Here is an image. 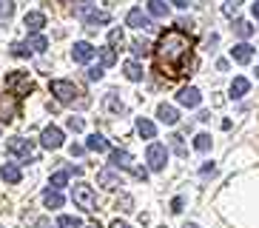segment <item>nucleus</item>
Returning <instances> with one entry per match:
<instances>
[{"instance_id":"f257e3e1","label":"nucleus","mask_w":259,"mask_h":228,"mask_svg":"<svg viewBox=\"0 0 259 228\" xmlns=\"http://www.w3.org/2000/svg\"><path fill=\"white\" fill-rule=\"evenodd\" d=\"M194 54V37L185 34L183 29H165L154 46V66L165 77H180Z\"/></svg>"},{"instance_id":"3c124183","label":"nucleus","mask_w":259,"mask_h":228,"mask_svg":"<svg viewBox=\"0 0 259 228\" xmlns=\"http://www.w3.org/2000/svg\"><path fill=\"white\" fill-rule=\"evenodd\" d=\"M185 228H199V225H197V222H188V225H185Z\"/></svg>"},{"instance_id":"8fccbe9b","label":"nucleus","mask_w":259,"mask_h":228,"mask_svg":"<svg viewBox=\"0 0 259 228\" xmlns=\"http://www.w3.org/2000/svg\"><path fill=\"white\" fill-rule=\"evenodd\" d=\"M80 228H100V222H92V225H80Z\"/></svg>"},{"instance_id":"a18cd8bd","label":"nucleus","mask_w":259,"mask_h":228,"mask_svg":"<svg viewBox=\"0 0 259 228\" xmlns=\"http://www.w3.org/2000/svg\"><path fill=\"white\" fill-rule=\"evenodd\" d=\"M171 3H174V6H180V9H188L191 6V0H171Z\"/></svg>"},{"instance_id":"6ab92c4d","label":"nucleus","mask_w":259,"mask_h":228,"mask_svg":"<svg viewBox=\"0 0 259 228\" xmlns=\"http://www.w3.org/2000/svg\"><path fill=\"white\" fill-rule=\"evenodd\" d=\"M103 106H106V111H108V114H114V117L125 114V103H122V100H117V94H114V91L103 97Z\"/></svg>"},{"instance_id":"0eeeda50","label":"nucleus","mask_w":259,"mask_h":228,"mask_svg":"<svg viewBox=\"0 0 259 228\" xmlns=\"http://www.w3.org/2000/svg\"><path fill=\"white\" fill-rule=\"evenodd\" d=\"M6 151L12 154V157L31 160L34 157V145H31V140H26V137H12V140L6 143Z\"/></svg>"},{"instance_id":"72a5a7b5","label":"nucleus","mask_w":259,"mask_h":228,"mask_svg":"<svg viewBox=\"0 0 259 228\" xmlns=\"http://www.w3.org/2000/svg\"><path fill=\"white\" fill-rule=\"evenodd\" d=\"M168 140H171V148H174V151L180 154V157H188V148H185L183 137H180V134H174V137H168Z\"/></svg>"},{"instance_id":"864d4df0","label":"nucleus","mask_w":259,"mask_h":228,"mask_svg":"<svg viewBox=\"0 0 259 228\" xmlns=\"http://www.w3.org/2000/svg\"><path fill=\"white\" fill-rule=\"evenodd\" d=\"M256 77H259V66H256Z\"/></svg>"},{"instance_id":"f03ea898","label":"nucleus","mask_w":259,"mask_h":228,"mask_svg":"<svg viewBox=\"0 0 259 228\" xmlns=\"http://www.w3.org/2000/svg\"><path fill=\"white\" fill-rule=\"evenodd\" d=\"M74 17L77 20H83L89 29H97V26H106L108 20H111V15L108 12H100V9H94L92 3H85V0H77L74 6Z\"/></svg>"},{"instance_id":"473e14b6","label":"nucleus","mask_w":259,"mask_h":228,"mask_svg":"<svg viewBox=\"0 0 259 228\" xmlns=\"http://www.w3.org/2000/svg\"><path fill=\"white\" fill-rule=\"evenodd\" d=\"M211 134H197L194 137V148H197V151H211Z\"/></svg>"},{"instance_id":"aec40b11","label":"nucleus","mask_w":259,"mask_h":228,"mask_svg":"<svg viewBox=\"0 0 259 228\" xmlns=\"http://www.w3.org/2000/svg\"><path fill=\"white\" fill-rule=\"evenodd\" d=\"M248 91H251V80H248V77H234V83H231V97L242 100Z\"/></svg>"},{"instance_id":"bb28decb","label":"nucleus","mask_w":259,"mask_h":228,"mask_svg":"<svg viewBox=\"0 0 259 228\" xmlns=\"http://www.w3.org/2000/svg\"><path fill=\"white\" fill-rule=\"evenodd\" d=\"M234 34H236V37H242V40H248L253 34V26L248 20H236L234 23Z\"/></svg>"},{"instance_id":"ddd939ff","label":"nucleus","mask_w":259,"mask_h":228,"mask_svg":"<svg viewBox=\"0 0 259 228\" xmlns=\"http://www.w3.org/2000/svg\"><path fill=\"white\" fill-rule=\"evenodd\" d=\"M97 182L103 185V188H108V191H111V188H117V185H122L114 168H100V171H97Z\"/></svg>"},{"instance_id":"cd10ccee","label":"nucleus","mask_w":259,"mask_h":228,"mask_svg":"<svg viewBox=\"0 0 259 228\" xmlns=\"http://www.w3.org/2000/svg\"><path fill=\"white\" fill-rule=\"evenodd\" d=\"M49 185H52L54 191H60L69 185V171H57V174H52V180H49Z\"/></svg>"},{"instance_id":"c85d7f7f","label":"nucleus","mask_w":259,"mask_h":228,"mask_svg":"<svg viewBox=\"0 0 259 228\" xmlns=\"http://www.w3.org/2000/svg\"><path fill=\"white\" fill-rule=\"evenodd\" d=\"M26 46H29L31 52H46V49H49V40L43 37V34H31Z\"/></svg>"},{"instance_id":"603ef678","label":"nucleus","mask_w":259,"mask_h":228,"mask_svg":"<svg viewBox=\"0 0 259 228\" xmlns=\"http://www.w3.org/2000/svg\"><path fill=\"white\" fill-rule=\"evenodd\" d=\"M57 3H74V0H57Z\"/></svg>"},{"instance_id":"58836bf2","label":"nucleus","mask_w":259,"mask_h":228,"mask_svg":"<svg viewBox=\"0 0 259 228\" xmlns=\"http://www.w3.org/2000/svg\"><path fill=\"white\" fill-rule=\"evenodd\" d=\"M183 205H185V200H183V197H174V200H171V211L180 214V211H183Z\"/></svg>"},{"instance_id":"20e7f679","label":"nucleus","mask_w":259,"mask_h":228,"mask_svg":"<svg viewBox=\"0 0 259 228\" xmlns=\"http://www.w3.org/2000/svg\"><path fill=\"white\" fill-rule=\"evenodd\" d=\"M71 200H74V205H77V208H83V211H97L94 188H92V185H85V182H77L74 188H71Z\"/></svg>"},{"instance_id":"c756f323","label":"nucleus","mask_w":259,"mask_h":228,"mask_svg":"<svg viewBox=\"0 0 259 228\" xmlns=\"http://www.w3.org/2000/svg\"><path fill=\"white\" fill-rule=\"evenodd\" d=\"M97 52H100V63H103V68L114 66V63H117V52H114V49H108V46H106V49H97Z\"/></svg>"},{"instance_id":"b1692460","label":"nucleus","mask_w":259,"mask_h":228,"mask_svg":"<svg viewBox=\"0 0 259 228\" xmlns=\"http://www.w3.org/2000/svg\"><path fill=\"white\" fill-rule=\"evenodd\" d=\"M137 131H140V137H145V140H154V137H157V126H154L148 117H140L137 120Z\"/></svg>"},{"instance_id":"09e8293b","label":"nucleus","mask_w":259,"mask_h":228,"mask_svg":"<svg viewBox=\"0 0 259 228\" xmlns=\"http://www.w3.org/2000/svg\"><path fill=\"white\" fill-rule=\"evenodd\" d=\"M111 228H131V225H125V222H120V220H114V222H111Z\"/></svg>"},{"instance_id":"39448f33","label":"nucleus","mask_w":259,"mask_h":228,"mask_svg":"<svg viewBox=\"0 0 259 228\" xmlns=\"http://www.w3.org/2000/svg\"><path fill=\"white\" fill-rule=\"evenodd\" d=\"M49 89H52V94H54L57 100H60L63 106L74 103V97L80 94V89H77V86L71 83V80H52V86H49Z\"/></svg>"},{"instance_id":"4be33fe9","label":"nucleus","mask_w":259,"mask_h":228,"mask_svg":"<svg viewBox=\"0 0 259 228\" xmlns=\"http://www.w3.org/2000/svg\"><path fill=\"white\" fill-rule=\"evenodd\" d=\"M122 71H125V77H128L131 83H140L143 80V66L137 60H125L122 63Z\"/></svg>"},{"instance_id":"2f4dec72","label":"nucleus","mask_w":259,"mask_h":228,"mask_svg":"<svg viewBox=\"0 0 259 228\" xmlns=\"http://www.w3.org/2000/svg\"><path fill=\"white\" fill-rule=\"evenodd\" d=\"M83 222H80V217H71V214H63V217H57V228H80Z\"/></svg>"},{"instance_id":"423d86ee","label":"nucleus","mask_w":259,"mask_h":228,"mask_svg":"<svg viewBox=\"0 0 259 228\" xmlns=\"http://www.w3.org/2000/svg\"><path fill=\"white\" fill-rule=\"evenodd\" d=\"M145 160H148V168L151 171H162L168 163V148L162 143H151L145 148Z\"/></svg>"},{"instance_id":"7c9ffc66","label":"nucleus","mask_w":259,"mask_h":228,"mask_svg":"<svg viewBox=\"0 0 259 228\" xmlns=\"http://www.w3.org/2000/svg\"><path fill=\"white\" fill-rule=\"evenodd\" d=\"M122 43H125V34H122V29H111V31H108V49H120Z\"/></svg>"},{"instance_id":"2eb2a0df","label":"nucleus","mask_w":259,"mask_h":228,"mask_svg":"<svg viewBox=\"0 0 259 228\" xmlns=\"http://www.w3.org/2000/svg\"><path fill=\"white\" fill-rule=\"evenodd\" d=\"M23 26L31 31V34H37V31L43 29V26H46V15H43V12H26Z\"/></svg>"},{"instance_id":"412c9836","label":"nucleus","mask_w":259,"mask_h":228,"mask_svg":"<svg viewBox=\"0 0 259 228\" xmlns=\"http://www.w3.org/2000/svg\"><path fill=\"white\" fill-rule=\"evenodd\" d=\"M108 163H111L108 168H131V163H134V157H131V154L125 151V148H122V151H111V157H108Z\"/></svg>"},{"instance_id":"ea45409f","label":"nucleus","mask_w":259,"mask_h":228,"mask_svg":"<svg viewBox=\"0 0 259 228\" xmlns=\"http://www.w3.org/2000/svg\"><path fill=\"white\" fill-rule=\"evenodd\" d=\"M69 129L71 131H83V120H80V117H69Z\"/></svg>"},{"instance_id":"4c0bfd02","label":"nucleus","mask_w":259,"mask_h":228,"mask_svg":"<svg viewBox=\"0 0 259 228\" xmlns=\"http://www.w3.org/2000/svg\"><path fill=\"white\" fill-rule=\"evenodd\" d=\"M85 74H89V80H103V66H92Z\"/></svg>"},{"instance_id":"4468645a","label":"nucleus","mask_w":259,"mask_h":228,"mask_svg":"<svg viewBox=\"0 0 259 228\" xmlns=\"http://www.w3.org/2000/svg\"><path fill=\"white\" fill-rule=\"evenodd\" d=\"M157 117H160V123H165V126H177V123H180V111H177L174 106H168V103H160V106H157Z\"/></svg>"},{"instance_id":"a878e982","label":"nucleus","mask_w":259,"mask_h":228,"mask_svg":"<svg viewBox=\"0 0 259 228\" xmlns=\"http://www.w3.org/2000/svg\"><path fill=\"white\" fill-rule=\"evenodd\" d=\"M12 15H15V0H0V26L12 20Z\"/></svg>"},{"instance_id":"7ed1b4c3","label":"nucleus","mask_w":259,"mask_h":228,"mask_svg":"<svg viewBox=\"0 0 259 228\" xmlns=\"http://www.w3.org/2000/svg\"><path fill=\"white\" fill-rule=\"evenodd\" d=\"M31 89H34V86H31V80H29V71H12V74H6V91L15 94L17 100H23Z\"/></svg>"},{"instance_id":"a211bd4d","label":"nucleus","mask_w":259,"mask_h":228,"mask_svg":"<svg viewBox=\"0 0 259 228\" xmlns=\"http://www.w3.org/2000/svg\"><path fill=\"white\" fill-rule=\"evenodd\" d=\"M0 177H3L9 185H17V182L23 180V171H20L15 163H6V166H0Z\"/></svg>"},{"instance_id":"79ce46f5","label":"nucleus","mask_w":259,"mask_h":228,"mask_svg":"<svg viewBox=\"0 0 259 228\" xmlns=\"http://www.w3.org/2000/svg\"><path fill=\"white\" fill-rule=\"evenodd\" d=\"M69 154H71V157H83V154H85V148H83V145H71V148H69Z\"/></svg>"},{"instance_id":"37998d69","label":"nucleus","mask_w":259,"mask_h":228,"mask_svg":"<svg viewBox=\"0 0 259 228\" xmlns=\"http://www.w3.org/2000/svg\"><path fill=\"white\" fill-rule=\"evenodd\" d=\"M134 177H137V180H148V168H134Z\"/></svg>"},{"instance_id":"49530a36","label":"nucleus","mask_w":259,"mask_h":228,"mask_svg":"<svg viewBox=\"0 0 259 228\" xmlns=\"http://www.w3.org/2000/svg\"><path fill=\"white\" fill-rule=\"evenodd\" d=\"M217 68L220 71H228V60H217Z\"/></svg>"},{"instance_id":"393cba45","label":"nucleus","mask_w":259,"mask_h":228,"mask_svg":"<svg viewBox=\"0 0 259 228\" xmlns=\"http://www.w3.org/2000/svg\"><path fill=\"white\" fill-rule=\"evenodd\" d=\"M43 203H46V208H63V194L60 191H54V188H46V194H43Z\"/></svg>"},{"instance_id":"f8f14e48","label":"nucleus","mask_w":259,"mask_h":228,"mask_svg":"<svg viewBox=\"0 0 259 228\" xmlns=\"http://www.w3.org/2000/svg\"><path fill=\"white\" fill-rule=\"evenodd\" d=\"M231 57H234L239 66H248V63L253 60V46L251 43H236L234 49H231Z\"/></svg>"},{"instance_id":"c9c22d12","label":"nucleus","mask_w":259,"mask_h":228,"mask_svg":"<svg viewBox=\"0 0 259 228\" xmlns=\"http://www.w3.org/2000/svg\"><path fill=\"white\" fill-rule=\"evenodd\" d=\"M12 54L15 57H31V49L26 43H12Z\"/></svg>"},{"instance_id":"1a4fd4ad","label":"nucleus","mask_w":259,"mask_h":228,"mask_svg":"<svg viewBox=\"0 0 259 228\" xmlns=\"http://www.w3.org/2000/svg\"><path fill=\"white\" fill-rule=\"evenodd\" d=\"M40 143H43V148H49V151L60 148V145H63V131L57 129V126H46L43 134H40Z\"/></svg>"},{"instance_id":"6e6552de","label":"nucleus","mask_w":259,"mask_h":228,"mask_svg":"<svg viewBox=\"0 0 259 228\" xmlns=\"http://www.w3.org/2000/svg\"><path fill=\"white\" fill-rule=\"evenodd\" d=\"M20 114V100L15 94H0V123H12Z\"/></svg>"},{"instance_id":"f704fd0d","label":"nucleus","mask_w":259,"mask_h":228,"mask_svg":"<svg viewBox=\"0 0 259 228\" xmlns=\"http://www.w3.org/2000/svg\"><path fill=\"white\" fill-rule=\"evenodd\" d=\"M148 49H151V46L145 43V40H134V43H131V54H134V57H145Z\"/></svg>"},{"instance_id":"c03bdc74","label":"nucleus","mask_w":259,"mask_h":228,"mask_svg":"<svg viewBox=\"0 0 259 228\" xmlns=\"http://www.w3.org/2000/svg\"><path fill=\"white\" fill-rule=\"evenodd\" d=\"M222 12H225L228 17H234L236 15V3H225V9H222Z\"/></svg>"},{"instance_id":"e433bc0d","label":"nucleus","mask_w":259,"mask_h":228,"mask_svg":"<svg viewBox=\"0 0 259 228\" xmlns=\"http://www.w3.org/2000/svg\"><path fill=\"white\" fill-rule=\"evenodd\" d=\"M131 205H134V200H131V194H122V197L117 200V208H120V211H131Z\"/></svg>"},{"instance_id":"5fc2aeb1","label":"nucleus","mask_w":259,"mask_h":228,"mask_svg":"<svg viewBox=\"0 0 259 228\" xmlns=\"http://www.w3.org/2000/svg\"><path fill=\"white\" fill-rule=\"evenodd\" d=\"M160 228H165V225H160Z\"/></svg>"},{"instance_id":"a19ab883","label":"nucleus","mask_w":259,"mask_h":228,"mask_svg":"<svg viewBox=\"0 0 259 228\" xmlns=\"http://www.w3.org/2000/svg\"><path fill=\"white\" fill-rule=\"evenodd\" d=\"M199 174H202V177H213V174H217V166H213V163H205Z\"/></svg>"},{"instance_id":"5701e85b","label":"nucleus","mask_w":259,"mask_h":228,"mask_svg":"<svg viewBox=\"0 0 259 228\" xmlns=\"http://www.w3.org/2000/svg\"><path fill=\"white\" fill-rule=\"evenodd\" d=\"M148 15L157 17V20H165L168 17V3L165 0H148Z\"/></svg>"},{"instance_id":"9b49d317","label":"nucleus","mask_w":259,"mask_h":228,"mask_svg":"<svg viewBox=\"0 0 259 228\" xmlns=\"http://www.w3.org/2000/svg\"><path fill=\"white\" fill-rule=\"evenodd\" d=\"M177 100H180V106H185V108H197L199 103H202V94H199V89H194V86H185V89L177 94Z\"/></svg>"},{"instance_id":"f3484780","label":"nucleus","mask_w":259,"mask_h":228,"mask_svg":"<svg viewBox=\"0 0 259 228\" xmlns=\"http://www.w3.org/2000/svg\"><path fill=\"white\" fill-rule=\"evenodd\" d=\"M125 23H128L131 29H148L151 26V20L143 15V9H131L128 15H125Z\"/></svg>"},{"instance_id":"9d476101","label":"nucleus","mask_w":259,"mask_h":228,"mask_svg":"<svg viewBox=\"0 0 259 228\" xmlns=\"http://www.w3.org/2000/svg\"><path fill=\"white\" fill-rule=\"evenodd\" d=\"M94 54H97V49H94L92 43L80 40V43H74V49H71V60H74V63H89Z\"/></svg>"},{"instance_id":"dca6fc26","label":"nucleus","mask_w":259,"mask_h":228,"mask_svg":"<svg viewBox=\"0 0 259 228\" xmlns=\"http://www.w3.org/2000/svg\"><path fill=\"white\" fill-rule=\"evenodd\" d=\"M85 148H89V151H97V154H106L108 148H111V143H108L103 134L94 131V134H89V140H85Z\"/></svg>"},{"instance_id":"de8ad7c7","label":"nucleus","mask_w":259,"mask_h":228,"mask_svg":"<svg viewBox=\"0 0 259 228\" xmlns=\"http://www.w3.org/2000/svg\"><path fill=\"white\" fill-rule=\"evenodd\" d=\"M251 12H253V17H256V20H259V0H256V3H253V6H251Z\"/></svg>"}]
</instances>
